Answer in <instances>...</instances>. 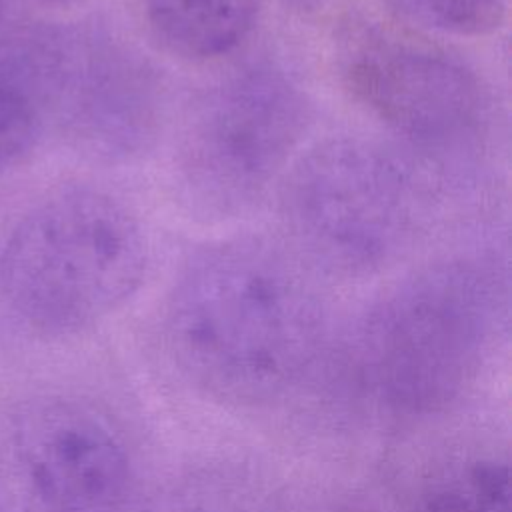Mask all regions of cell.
<instances>
[{
    "label": "cell",
    "instance_id": "30bf717a",
    "mask_svg": "<svg viewBox=\"0 0 512 512\" xmlns=\"http://www.w3.org/2000/svg\"><path fill=\"white\" fill-rule=\"evenodd\" d=\"M142 512H284L276 488L238 464H204L166 480Z\"/></svg>",
    "mask_w": 512,
    "mask_h": 512
},
{
    "label": "cell",
    "instance_id": "7c38bea8",
    "mask_svg": "<svg viewBox=\"0 0 512 512\" xmlns=\"http://www.w3.org/2000/svg\"><path fill=\"white\" fill-rule=\"evenodd\" d=\"M404 22L440 34L478 38L496 32L506 14L504 0H384Z\"/></svg>",
    "mask_w": 512,
    "mask_h": 512
},
{
    "label": "cell",
    "instance_id": "52a82bcc",
    "mask_svg": "<svg viewBox=\"0 0 512 512\" xmlns=\"http://www.w3.org/2000/svg\"><path fill=\"white\" fill-rule=\"evenodd\" d=\"M22 88L64 138L98 160H130L158 138L164 84L152 62L110 32L74 24L38 34Z\"/></svg>",
    "mask_w": 512,
    "mask_h": 512
},
{
    "label": "cell",
    "instance_id": "6da1fadb",
    "mask_svg": "<svg viewBox=\"0 0 512 512\" xmlns=\"http://www.w3.org/2000/svg\"><path fill=\"white\" fill-rule=\"evenodd\" d=\"M162 344L176 372L230 408L292 398L328 354V314L308 268L288 246L256 236L206 242L166 294Z\"/></svg>",
    "mask_w": 512,
    "mask_h": 512
},
{
    "label": "cell",
    "instance_id": "7a4b0ae2",
    "mask_svg": "<svg viewBox=\"0 0 512 512\" xmlns=\"http://www.w3.org/2000/svg\"><path fill=\"white\" fill-rule=\"evenodd\" d=\"M506 286L474 258L430 262L376 296L342 336L336 372L364 412L416 424L480 382L506 334Z\"/></svg>",
    "mask_w": 512,
    "mask_h": 512
},
{
    "label": "cell",
    "instance_id": "277c9868",
    "mask_svg": "<svg viewBox=\"0 0 512 512\" xmlns=\"http://www.w3.org/2000/svg\"><path fill=\"white\" fill-rule=\"evenodd\" d=\"M280 182L288 248L316 274L364 278L388 268L412 244L424 212L412 166L356 136L314 144Z\"/></svg>",
    "mask_w": 512,
    "mask_h": 512
},
{
    "label": "cell",
    "instance_id": "ba28073f",
    "mask_svg": "<svg viewBox=\"0 0 512 512\" xmlns=\"http://www.w3.org/2000/svg\"><path fill=\"white\" fill-rule=\"evenodd\" d=\"M344 88L398 138L428 154L462 152L488 122V92L472 68L422 38L374 22L338 46Z\"/></svg>",
    "mask_w": 512,
    "mask_h": 512
},
{
    "label": "cell",
    "instance_id": "9a60e30c",
    "mask_svg": "<svg viewBox=\"0 0 512 512\" xmlns=\"http://www.w3.org/2000/svg\"><path fill=\"white\" fill-rule=\"evenodd\" d=\"M46 2H70V0H46Z\"/></svg>",
    "mask_w": 512,
    "mask_h": 512
},
{
    "label": "cell",
    "instance_id": "5b68a950",
    "mask_svg": "<svg viewBox=\"0 0 512 512\" xmlns=\"http://www.w3.org/2000/svg\"><path fill=\"white\" fill-rule=\"evenodd\" d=\"M310 124L298 82L274 64H244L190 102L174 146V182L204 220L252 210L282 180Z\"/></svg>",
    "mask_w": 512,
    "mask_h": 512
},
{
    "label": "cell",
    "instance_id": "3957f363",
    "mask_svg": "<svg viewBox=\"0 0 512 512\" xmlns=\"http://www.w3.org/2000/svg\"><path fill=\"white\" fill-rule=\"evenodd\" d=\"M146 272L136 214L104 190L72 186L20 218L0 254V292L36 334L70 336L130 302Z\"/></svg>",
    "mask_w": 512,
    "mask_h": 512
},
{
    "label": "cell",
    "instance_id": "2e32d148",
    "mask_svg": "<svg viewBox=\"0 0 512 512\" xmlns=\"http://www.w3.org/2000/svg\"><path fill=\"white\" fill-rule=\"evenodd\" d=\"M0 16H2V0H0Z\"/></svg>",
    "mask_w": 512,
    "mask_h": 512
},
{
    "label": "cell",
    "instance_id": "8fae6325",
    "mask_svg": "<svg viewBox=\"0 0 512 512\" xmlns=\"http://www.w3.org/2000/svg\"><path fill=\"white\" fill-rule=\"evenodd\" d=\"M510 462L494 450H466L436 464L418 484L412 512H510Z\"/></svg>",
    "mask_w": 512,
    "mask_h": 512
},
{
    "label": "cell",
    "instance_id": "9c48e42d",
    "mask_svg": "<svg viewBox=\"0 0 512 512\" xmlns=\"http://www.w3.org/2000/svg\"><path fill=\"white\" fill-rule=\"evenodd\" d=\"M134 6L148 36L186 60L232 52L260 12V0H134Z\"/></svg>",
    "mask_w": 512,
    "mask_h": 512
},
{
    "label": "cell",
    "instance_id": "4fadbf2b",
    "mask_svg": "<svg viewBox=\"0 0 512 512\" xmlns=\"http://www.w3.org/2000/svg\"><path fill=\"white\" fill-rule=\"evenodd\" d=\"M42 118L30 96L0 80V172L16 166L36 144Z\"/></svg>",
    "mask_w": 512,
    "mask_h": 512
},
{
    "label": "cell",
    "instance_id": "5bb4252c",
    "mask_svg": "<svg viewBox=\"0 0 512 512\" xmlns=\"http://www.w3.org/2000/svg\"><path fill=\"white\" fill-rule=\"evenodd\" d=\"M278 2L296 12H314V10L322 8L328 0H278Z\"/></svg>",
    "mask_w": 512,
    "mask_h": 512
},
{
    "label": "cell",
    "instance_id": "8992f818",
    "mask_svg": "<svg viewBox=\"0 0 512 512\" xmlns=\"http://www.w3.org/2000/svg\"><path fill=\"white\" fill-rule=\"evenodd\" d=\"M134 458L122 426L64 392L0 402V512H124Z\"/></svg>",
    "mask_w": 512,
    "mask_h": 512
}]
</instances>
